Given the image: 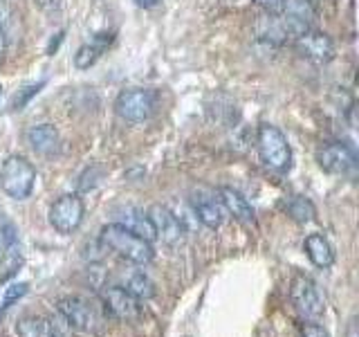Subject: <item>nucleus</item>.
I'll return each instance as SVG.
<instances>
[{
	"label": "nucleus",
	"mask_w": 359,
	"mask_h": 337,
	"mask_svg": "<svg viewBox=\"0 0 359 337\" xmlns=\"http://www.w3.org/2000/svg\"><path fill=\"white\" fill-rule=\"evenodd\" d=\"M101 241L108 247V250L117 252L121 258L135 263V265H149L155 258L153 243L144 241L142 236L133 234L130 230L121 227L117 223H110L101 230Z\"/></svg>",
	"instance_id": "nucleus-1"
},
{
	"label": "nucleus",
	"mask_w": 359,
	"mask_h": 337,
	"mask_svg": "<svg viewBox=\"0 0 359 337\" xmlns=\"http://www.w3.org/2000/svg\"><path fill=\"white\" fill-rule=\"evenodd\" d=\"M36 185V168L22 155H9L0 166V189L9 198L25 200Z\"/></svg>",
	"instance_id": "nucleus-2"
},
{
	"label": "nucleus",
	"mask_w": 359,
	"mask_h": 337,
	"mask_svg": "<svg viewBox=\"0 0 359 337\" xmlns=\"http://www.w3.org/2000/svg\"><path fill=\"white\" fill-rule=\"evenodd\" d=\"M258 153L267 168L276 173H287L292 166V149L287 144V138L283 131L272 126V124H263L258 128Z\"/></svg>",
	"instance_id": "nucleus-3"
},
{
	"label": "nucleus",
	"mask_w": 359,
	"mask_h": 337,
	"mask_svg": "<svg viewBox=\"0 0 359 337\" xmlns=\"http://www.w3.org/2000/svg\"><path fill=\"white\" fill-rule=\"evenodd\" d=\"M155 108V95L146 88H128L121 90L115 101V110L121 119L130 124L149 121Z\"/></svg>",
	"instance_id": "nucleus-4"
},
{
	"label": "nucleus",
	"mask_w": 359,
	"mask_h": 337,
	"mask_svg": "<svg viewBox=\"0 0 359 337\" xmlns=\"http://www.w3.org/2000/svg\"><path fill=\"white\" fill-rule=\"evenodd\" d=\"M86 216L83 198L76 194H65L56 198L50 207V225L59 234H72L81 227Z\"/></svg>",
	"instance_id": "nucleus-5"
},
{
	"label": "nucleus",
	"mask_w": 359,
	"mask_h": 337,
	"mask_svg": "<svg viewBox=\"0 0 359 337\" xmlns=\"http://www.w3.org/2000/svg\"><path fill=\"white\" fill-rule=\"evenodd\" d=\"M59 315L63 317V322L74 331L81 333H99L101 331V317L95 306L81 297H63L59 301Z\"/></svg>",
	"instance_id": "nucleus-6"
},
{
	"label": "nucleus",
	"mask_w": 359,
	"mask_h": 337,
	"mask_svg": "<svg viewBox=\"0 0 359 337\" xmlns=\"http://www.w3.org/2000/svg\"><path fill=\"white\" fill-rule=\"evenodd\" d=\"M292 303H294L297 312L306 322H319L323 315V299L319 295V288L308 277H297L292 284Z\"/></svg>",
	"instance_id": "nucleus-7"
},
{
	"label": "nucleus",
	"mask_w": 359,
	"mask_h": 337,
	"mask_svg": "<svg viewBox=\"0 0 359 337\" xmlns=\"http://www.w3.org/2000/svg\"><path fill=\"white\" fill-rule=\"evenodd\" d=\"M317 160H319V166L323 168V171L334 173V176L351 173L353 168L357 166V155H355V151L348 144H344V142L325 144L323 149H319Z\"/></svg>",
	"instance_id": "nucleus-8"
},
{
	"label": "nucleus",
	"mask_w": 359,
	"mask_h": 337,
	"mask_svg": "<svg viewBox=\"0 0 359 337\" xmlns=\"http://www.w3.org/2000/svg\"><path fill=\"white\" fill-rule=\"evenodd\" d=\"M149 213V218L153 223V227H155V234H157V239H162V243L166 245H177V243H182L184 241V223L180 220V216H175V213L164 207V205H153L151 211H146Z\"/></svg>",
	"instance_id": "nucleus-9"
},
{
	"label": "nucleus",
	"mask_w": 359,
	"mask_h": 337,
	"mask_svg": "<svg viewBox=\"0 0 359 337\" xmlns=\"http://www.w3.org/2000/svg\"><path fill=\"white\" fill-rule=\"evenodd\" d=\"M101 301H104L106 310L117 319L130 322L140 315V301L128 295L121 286H108L101 290Z\"/></svg>",
	"instance_id": "nucleus-10"
},
{
	"label": "nucleus",
	"mask_w": 359,
	"mask_h": 337,
	"mask_svg": "<svg viewBox=\"0 0 359 337\" xmlns=\"http://www.w3.org/2000/svg\"><path fill=\"white\" fill-rule=\"evenodd\" d=\"M191 207H194L196 218L209 230H218L224 223V207L218 198V194H211V191H198L191 198Z\"/></svg>",
	"instance_id": "nucleus-11"
},
{
	"label": "nucleus",
	"mask_w": 359,
	"mask_h": 337,
	"mask_svg": "<svg viewBox=\"0 0 359 337\" xmlns=\"http://www.w3.org/2000/svg\"><path fill=\"white\" fill-rule=\"evenodd\" d=\"M297 48L303 56L317 63H328L334 59V43L323 32H303L301 37H297Z\"/></svg>",
	"instance_id": "nucleus-12"
},
{
	"label": "nucleus",
	"mask_w": 359,
	"mask_h": 337,
	"mask_svg": "<svg viewBox=\"0 0 359 337\" xmlns=\"http://www.w3.org/2000/svg\"><path fill=\"white\" fill-rule=\"evenodd\" d=\"M65 329H70L65 322L59 324V319L34 317V315H32V317L18 319V324H16L18 337H65Z\"/></svg>",
	"instance_id": "nucleus-13"
},
{
	"label": "nucleus",
	"mask_w": 359,
	"mask_h": 337,
	"mask_svg": "<svg viewBox=\"0 0 359 337\" xmlns=\"http://www.w3.org/2000/svg\"><path fill=\"white\" fill-rule=\"evenodd\" d=\"M117 225H121V227H126L130 230L133 234H137L142 236L144 241H149L153 243L157 239V234H155V227H153V223L149 218V213H146L144 209H137V207H123L117 211Z\"/></svg>",
	"instance_id": "nucleus-14"
},
{
	"label": "nucleus",
	"mask_w": 359,
	"mask_h": 337,
	"mask_svg": "<svg viewBox=\"0 0 359 337\" xmlns=\"http://www.w3.org/2000/svg\"><path fill=\"white\" fill-rule=\"evenodd\" d=\"M218 198L222 202L224 211L229 213V216H233L236 220L241 223H254V207L250 205V200H247L241 191H236L231 187H220L218 189Z\"/></svg>",
	"instance_id": "nucleus-15"
},
{
	"label": "nucleus",
	"mask_w": 359,
	"mask_h": 337,
	"mask_svg": "<svg viewBox=\"0 0 359 337\" xmlns=\"http://www.w3.org/2000/svg\"><path fill=\"white\" fill-rule=\"evenodd\" d=\"M27 144L34 151L41 155H54L59 151V131H56L52 124H39V126H32L27 131Z\"/></svg>",
	"instance_id": "nucleus-16"
},
{
	"label": "nucleus",
	"mask_w": 359,
	"mask_h": 337,
	"mask_svg": "<svg viewBox=\"0 0 359 337\" xmlns=\"http://www.w3.org/2000/svg\"><path fill=\"white\" fill-rule=\"evenodd\" d=\"M119 286L137 301H146V299L155 297V284L142 272V270H130V272H123Z\"/></svg>",
	"instance_id": "nucleus-17"
},
{
	"label": "nucleus",
	"mask_w": 359,
	"mask_h": 337,
	"mask_svg": "<svg viewBox=\"0 0 359 337\" xmlns=\"http://www.w3.org/2000/svg\"><path fill=\"white\" fill-rule=\"evenodd\" d=\"M306 252H308V258L312 261V265H317L321 270L330 267L334 263L332 245L321 234H310L308 236V239H306Z\"/></svg>",
	"instance_id": "nucleus-18"
},
{
	"label": "nucleus",
	"mask_w": 359,
	"mask_h": 337,
	"mask_svg": "<svg viewBox=\"0 0 359 337\" xmlns=\"http://www.w3.org/2000/svg\"><path fill=\"white\" fill-rule=\"evenodd\" d=\"M287 211H290V216L299 223H308L314 216V207L310 205V200L301 198V196H292L287 200Z\"/></svg>",
	"instance_id": "nucleus-19"
},
{
	"label": "nucleus",
	"mask_w": 359,
	"mask_h": 337,
	"mask_svg": "<svg viewBox=\"0 0 359 337\" xmlns=\"http://www.w3.org/2000/svg\"><path fill=\"white\" fill-rule=\"evenodd\" d=\"M99 54H101V48H97V45H81L74 54V65L79 70H88L90 65L97 63Z\"/></svg>",
	"instance_id": "nucleus-20"
},
{
	"label": "nucleus",
	"mask_w": 359,
	"mask_h": 337,
	"mask_svg": "<svg viewBox=\"0 0 359 337\" xmlns=\"http://www.w3.org/2000/svg\"><path fill=\"white\" fill-rule=\"evenodd\" d=\"M43 86H45V81H39V84H32V86H27V88H22V93H18V95L14 97V101H11V110H20L34 95L39 93V90H41Z\"/></svg>",
	"instance_id": "nucleus-21"
},
{
	"label": "nucleus",
	"mask_w": 359,
	"mask_h": 337,
	"mask_svg": "<svg viewBox=\"0 0 359 337\" xmlns=\"http://www.w3.org/2000/svg\"><path fill=\"white\" fill-rule=\"evenodd\" d=\"M27 290H29L27 284H14V286H9L5 290V295H3V306H0V308H9L14 301H18L20 297H25Z\"/></svg>",
	"instance_id": "nucleus-22"
},
{
	"label": "nucleus",
	"mask_w": 359,
	"mask_h": 337,
	"mask_svg": "<svg viewBox=\"0 0 359 337\" xmlns=\"http://www.w3.org/2000/svg\"><path fill=\"white\" fill-rule=\"evenodd\" d=\"M0 234H3L7 247H11V250H14L16 243H18V234H16L14 223L7 220V218H0Z\"/></svg>",
	"instance_id": "nucleus-23"
},
{
	"label": "nucleus",
	"mask_w": 359,
	"mask_h": 337,
	"mask_svg": "<svg viewBox=\"0 0 359 337\" xmlns=\"http://www.w3.org/2000/svg\"><path fill=\"white\" fill-rule=\"evenodd\" d=\"M303 337H330V335L317 322H308V324H303Z\"/></svg>",
	"instance_id": "nucleus-24"
},
{
	"label": "nucleus",
	"mask_w": 359,
	"mask_h": 337,
	"mask_svg": "<svg viewBox=\"0 0 359 337\" xmlns=\"http://www.w3.org/2000/svg\"><path fill=\"white\" fill-rule=\"evenodd\" d=\"M256 5H258V7H263L269 16H276V14H278V5H280V0H256Z\"/></svg>",
	"instance_id": "nucleus-25"
},
{
	"label": "nucleus",
	"mask_w": 359,
	"mask_h": 337,
	"mask_svg": "<svg viewBox=\"0 0 359 337\" xmlns=\"http://www.w3.org/2000/svg\"><path fill=\"white\" fill-rule=\"evenodd\" d=\"M34 3H36V7H41L43 11H56V9H61L63 0H34Z\"/></svg>",
	"instance_id": "nucleus-26"
},
{
	"label": "nucleus",
	"mask_w": 359,
	"mask_h": 337,
	"mask_svg": "<svg viewBox=\"0 0 359 337\" xmlns=\"http://www.w3.org/2000/svg\"><path fill=\"white\" fill-rule=\"evenodd\" d=\"M160 3H162V0H135V5L144 7V9H153V7L160 5Z\"/></svg>",
	"instance_id": "nucleus-27"
},
{
	"label": "nucleus",
	"mask_w": 359,
	"mask_h": 337,
	"mask_svg": "<svg viewBox=\"0 0 359 337\" xmlns=\"http://www.w3.org/2000/svg\"><path fill=\"white\" fill-rule=\"evenodd\" d=\"M346 337H359V333H357V319H351V322H348Z\"/></svg>",
	"instance_id": "nucleus-28"
},
{
	"label": "nucleus",
	"mask_w": 359,
	"mask_h": 337,
	"mask_svg": "<svg viewBox=\"0 0 359 337\" xmlns=\"http://www.w3.org/2000/svg\"><path fill=\"white\" fill-rule=\"evenodd\" d=\"M5 52V32H3V27H0V54Z\"/></svg>",
	"instance_id": "nucleus-29"
},
{
	"label": "nucleus",
	"mask_w": 359,
	"mask_h": 337,
	"mask_svg": "<svg viewBox=\"0 0 359 337\" xmlns=\"http://www.w3.org/2000/svg\"><path fill=\"white\" fill-rule=\"evenodd\" d=\"M0 90H3V88H0Z\"/></svg>",
	"instance_id": "nucleus-30"
}]
</instances>
